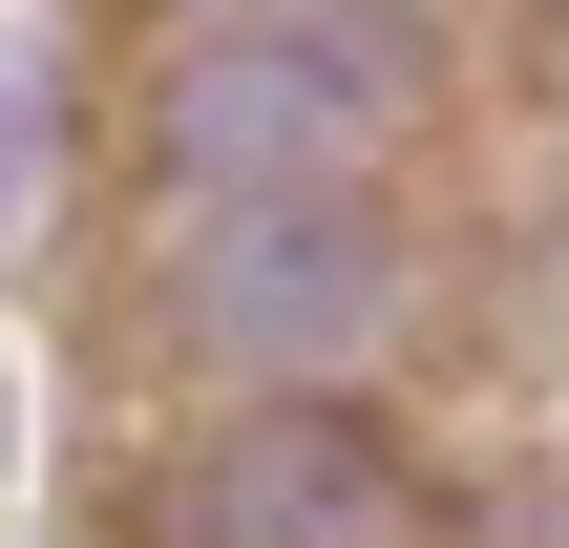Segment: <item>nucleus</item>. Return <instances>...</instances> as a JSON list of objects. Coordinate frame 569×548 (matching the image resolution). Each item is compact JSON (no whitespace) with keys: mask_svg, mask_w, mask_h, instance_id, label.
<instances>
[{"mask_svg":"<svg viewBox=\"0 0 569 548\" xmlns=\"http://www.w3.org/2000/svg\"><path fill=\"white\" fill-rule=\"evenodd\" d=\"M380 84H401V21H211L169 63V148L211 211H274V190H338Z\"/></svg>","mask_w":569,"mask_h":548,"instance_id":"f257e3e1","label":"nucleus"},{"mask_svg":"<svg viewBox=\"0 0 569 548\" xmlns=\"http://www.w3.org/2000/svg\"><path fill=\"white\" fill-rule=\"evenodd\" d=\"M190 296H211V359H232V380H359V359H380V211H338V190L211 211Z\"/></svg>","mask_w":569,"mask_h":548,"instance_id":"f03ea898","label":"nucleus"},{"mask_svg":"<svg viewBox=\"0 0 569 548\" xmlns=\"http://www.w3.org/2000/svg\"><path fill=\"white\" fill-rule=\"evenodd\" d=\"M190 528L211 548H401V465H380L338 401H253V422L211 444Z\"/></svg>","mask_w":569,"mask_h":548,"instance_id":"7ed1b4c3","label":"nucleus"},{"mask_svg":"<svg viewBox=\"0 0 569 548\" xmlns=\"http://www.w3.org/2000/svg\"><path fill=\"white\" fill-rule=\"evenodd\" d=\"M21 169H42V63L0 42V232H21Z\"/></svg>","mask_w":569,"mask_h":548,"instance_id":"20e7f679","label":"nucleus"}]
</instances>
